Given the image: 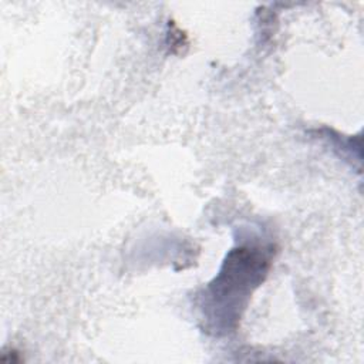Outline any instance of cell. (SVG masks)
Masks as SVG:
<instances>
[{"instance_id": "obj_1", "label": "cell", "mask_w": 364, "mask_h": 364, "mask_svg": "<svg viewBox=\"0 0 364 364\" xmlns=\"http://www.w3.org/2000/svg\"><path fill=\"white\" fill-rule=\"evenodd\" d=\"M272 246L242 245L232 249L216 277L200 294V320L212 336H226L239 320L256 287L267 276Z\"/></svg>"}]
</instances>
